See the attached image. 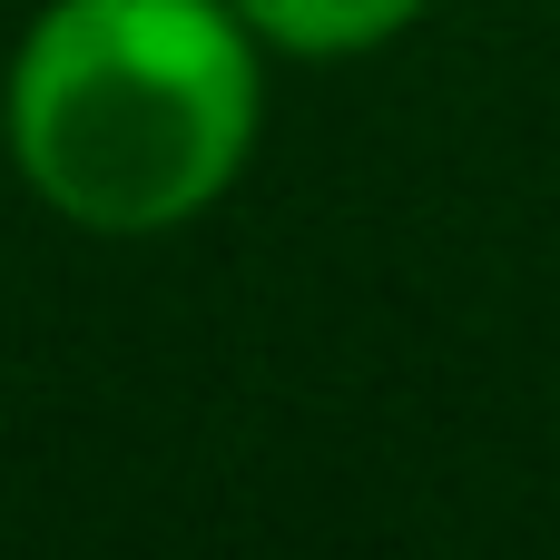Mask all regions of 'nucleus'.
Segmentation results:
<instances>
[{
    "instance_id": "2",
    "label": "nucleus",
    "mask_w": 560,
    "mask_h": 560,
    "mask_svg": "<svg viewBox=\"0 0 560 560\" xmlns=\"http://www.w3.org/2000/svg\"><path fill=\"white\" fill-rule=\"evenodd\" d=\"M236 10L285 59H364V49L404 39L433 0H236Z\"/></svg>"
},
{
    "instance_id": "1",
    "label": "nucleus",
    "mask_w": 560,
    "mask_h": 560,
    "mask_svg": "<svg viewBox=\"0 0 560 560\" xmlns=\"http://www.w3.org/2000/svg\"><path fill=\"white\" fill-rule=\"evenodd\" d=\"M266 128V39L236 0H49L0 79L20 187L89 236L207 217Z\"/></svg>"
}]
</instances>
